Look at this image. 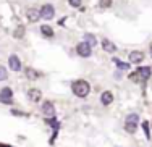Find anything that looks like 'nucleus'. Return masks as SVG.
<instances>
[{
  "instance_id": "obj_16",
  "label": "nucleus",
  "mask_w": 152,
  "mask_h": 147,
  "mask_svg": "<svg viewBox=\"0 0 152 147\" xmlns=\"http://www.w3.org/2000/svg\"><path fill=\"white\" fill-rule=\"evenodd\" d=\"M113 63L117 65L118 70H121V71H128L129 66H131V65H128L126 62H121V60H118V58H113Z\"/></svg>"
},
{
  "instance_id": "obj_6",
  "label": "nucleus",
  "mask_w": 152,
  "mask_h": 147,
  "mask_svg": "<svg viewBox=\"0 0 152 147\" xmlns=\"http://www.w3.org/2000/svg\"><path fill=\"white\" fill-rule=\"evenodd\" d=\"M21 60L18 58V55H15V53H12V55L8 57V66L12 71H21Z\"/></svg>"
},
{
  "instance_id": "obj_8",
  "label": "nucleus",
  "mask_w": 152,
  "mask_h": 147,
  "mask_svg": "<svg viewBox=\"0 0 152 147\" xmlns=\"http://www.w3.org/2000/svg\"><path fill=\"white\" fill-rule=\"evenodd\" d=\"M136 76H139L142 81H147L152 76V68L151 66H139L136 71Z\"/></svg>"
},
{
  "instance_id": "obj_1",
  "label": "nucleus",
  "mask_w": 152,
  "mask_h": 147,
  "mask_svg": "<svg viewBox=\"0 0 152 147\" xmlns=\"http://www.w3.org/2000/svg\"><path fill=\"white\" fill-rule=\"evenodd\" d=\"M71 91H73V94L76 97L84 99V97H88L89 92H91V84L84 79H76V81H73V84H71Z\"/></svg>"
},
{
  "instance_id": "obj_22",
  "label": "nucleus",
  "mask_w": 152,
  "mask_h": 147,
  "mask_svg": "<svg viewBox=\"0 0 152 147\" xmlns=\"http://www.w3.org/2000/svg\"><path fill=\"white\" fill-rule=\"evenodd\" d=\"M99 7L100 8H108V7H112V0H100Z\"/></svg>"
},
{
  "instance_id": "obj_3",
  "label": "nucleus",
  "mask_w": 152,
  "mask_h": 147,
  "mask_svg": "<svg viewBox=\"0 0 152 147\" xmlns=\"http://www.w3.org/2000/svg\"><path fill=\"white\" fill-rule=\"evenodd\" d=\"M76 53H78L79 57H83V58H89V57L92 55V47L83 41L76 45Z\"/></svg>"
},
{
  "instance_id": "obj_4",
  "label": "nucleus",
  "mask_w": 152,
  "mask_h": 147,
  "mask_svg": "<svg viewBox=\"0 0 152 147\" xmlns=\"http://www.w3.org/2000/svg\"><path fill=\"white\" fill-rule=\"evenodd\" d=\"M0 102L5 103V105H10L13 102V91L12 87H3L0 91Z\"/></svg>"
},
{
  "instance_id": "obj_12",
  "label": "nucleus",
  "mask_w": 152,
  "mask_h": 147,
  "mask_svg": "<svg viewBox=\"0 0 152 147\" xmlns=\"http://www.w3.org/2000/svg\"><path fill=\"white\" fill-rule=\"evenodd\" d=\"M24 74H26V78L29 81H36V79H39V76H41V73H39L37 70H34L32 66H28L26 70H24Z\"/></svg>"
},
{
  "instance_id": "obj_20",
  "label": "nucleus",
  "mask_w": 152,
  "mask_h": 147,
  "mask_svg": "<svg viewBox=\"0 0 152 147\" xmlns=\"http://www.w3.org/2000/svg\"><path fill=\"white\" fill-rule=\"evenodd\" d=\"M13 36H15L16 39H21V37H23V36H24V26H18V29L15 31V34H13Z\"/></svg>"
},
{
  "instance_id": "obj_21",
  "label": "nucleus",
  "mask_w": 152,
  "mask_h": 147,
  "mask_svg": "<svg viewBox=\"0 0 152 147\" xmlns=\"http://www.w3.org/2000/svg\"><path fill=\"white\" fill-rule=\"evenodd\" d=\"M142 130H144V134H146L147 139H151V132H149V123L147 121H144L142 123Z\"/></svg>"
},
{
  "instance_id": "obj_19",
  "label": "nucleus",
  "mask_w": 152,
  "mask_h": 147,
  "mask_svg": "<svg viewBox=\"0 0 152 147\" xmlns=\"http://www.w3.org/2000/svg\"><path fill=\"white\" fill-rule=\"evenodd\" d=\"M125 130L129 132V134H134L136 130H137V124H129V123H125Z\"/></svg>"
},
{
  "instance_id": "obj_23",
  "label": "nucleus",
  "mask_w": 152,
  "mask_h": 147,
  "mask_svg": "<svg viewBox=\"0 0 152 147\" xmlns=\"http://www.w3.org/2000/svg\"><path fill=\"white\" fill-rule=\"evenodd\" d=\"M68 3H70V7H73V8H78V7H81L83 0H68Z\"/></svg>"
},
{
  "instance_id": "obj_18",
  "label": "nucleus",
  "mask_w": 152,
  "mask_h": 147,
  "mask_svg": "<svg viewBox=\"0 0 152 147\" xmlns=\"http://www.w3.org/2000/svg\"><path fill=\"white\" fill-rule=\"evenodd\" d=\"M8 79V71H7L5 66L0 65V81H7Z\"/></svg>"
},
{
  "instance_id": "obj_24",
  "label": "nucleus",
  "mask_w": 152,
  "mask_h": 147,
  "mask_svg": "<svg viewBox=\"0 0 152 147\" xmlns=\"http://www.w3.org/2000/svg\"><path fill=\"white\" fill-rule=\"evenodd\" d=\"M12 113L13 115H18V116H24V113H21L20 110H12Z\"/></svg>"
},
{
  "instance_id": "obj_15",
  "label": "nucleus",
  "mask_w": 152,
  "mask_h": 147,
  "mask_svg": "<svg viewBox=\"0 0 152 147\" xmlns=\"http://www.w3.org/2000/svg\"><path fill=\"white\" fill-rule=\"evenodd\" d=\"M83 39H84V42H86V44H89L91 47L97 45V39H96V36L91 34V33H86L84 36H83Z\"/></svg>"
},
{
  "instance_id": "obj_9",
  "label": "nucleus",
  "mask_w": 152,
  "mask_h": 147,
  "mask_svg": "<svg viewBox=\"0 0 152 147\" xmlns=\"http://www.w3.org/2000/svg\"><path fill=\"white\" fill-rule=\"evenodd\" d=\"M28 99L31 100V102H34V103H37L39 100L42 99V92L39 91L37 87H31L29 91H28Z\"/></svg>"
},
{
  "instance_id": "obj_5",
  "label": "nucleus",
  "mask_w": 152,
  "mask_h": 147,
  "mask_svg": "<svg viewBox=\"0 0 152 147\" xmlns=\"http://www.w3.org/2000/svg\"><path fill=\"white\" fill-rule=\"evenodd\" d=\"M42 113H44L47 118H55V105H53L50 100H45V102L42 103Z\"/></svg>"
},
{
  "instance_id": "obj_10",
  "label": "nucleus",
  "mask_w": 152,
  "mask_h": 147,
  "mask_svg": "<svg viewBox=\"0 0 152 147\" xmlns=\"http://www.w3.org/2000/svg\"><path fill=\"white\" fill-rule=\"evenodd\" d=\"M129 63H141L144 60V53L141 52V50H133V52H129Z\"/></svg>"
},
{
  "instance_id": "obj_14",
  "label": "nucleus",
  "mask_w": 152,
  "mask_h": 147,
  "mask_svg": "<svg viewBox=\"0 0 152 147\" xmlns=\"http://www.w3.org/2000/svg\"><path fill=\"white\" fill-rule=\"evenodd\" d=\"M41 34L44 36V37L50 39V37H53V29L49 26V24H42L41 26Z\"/></svg>"
},
{
  "instance_id": "obj_17",
  "label": "nucleus",
  "mask_w": 152,
  "mask_h": 147,
  "mask_svg": "<svg viewBox=\"0 0 152 147\" xmlns=\"http://www.w3.org/2000/svg\"><path fill=\"white\" fill-rule=\"evenodd\" d=\"M125 123L137 124V123H139V116H137V113H129L128 116H126V121H125Z\"/></svg>"
},
{
  "instance_id": "obj_25",
  "label": "nucleus",
  "mask_w": 152,
  "mask_h": 147,
  "mask_svg": "<svg viewBox=\"0 0 152 147\" xmlns=\"http://www.w3.org/2000/svg\"><path fill=\"white\" fill-rule=\"evenodd\" d=\"M151 57H152V45H151Z\"/></svg>"
},
{
  "instance_id": "obj_11",
  "label": "nucleus",
  "mask_w": 152,
  "mask_h": 147,
  "mask_svg": "<svg viewBox=\"0 0 152 147\" xmlns=\"http://www.w3.org/2000/svg\"><path fill=\"white\" fill-rule=\"evenodd\" d=\"M113 94H112V91H104L102 94H100V103L102 105H105V107H108L112 102H113Z\"/></svg>"
},
{
  "instance_id": "obj_2",
  "label": "nucleus",
  "mask_w": 152,
  "mask_h": 147,
  "mask_svg": "<svg viewBox=\"0 0 152 147\" xmlns=\"http://www.w3.org/2000/svg\"><path fill=\"white\" fill-rule=\"evenodd\" d=\"M39 15H41L42 20H53L55 18V7L50 5V3H44V5L41 7V10H39Z\"/></svg>"
},
{
  "instance_id": "obj_13",
  "label": "nucleus",
  "mask_w": 152,
  "mask_h": 147,
  "mask_svg": "<svg viewBox=\"0 0 152 147\" xmlns=\"http://www.w3.org/2000/svg\"><path fill=\"white\" fill-rule=\"evenodd\" d=\"M26 18H28V21H31V23H36V21L41 18V15H39V12L36 8H29L26 12Z\"/></svg>"
},
{
  "instance_id": "obj_7",
  "label": "nucleus",
  "mask_w": 152,
  "mask_h": 147,
  "mask_svg": "<svg viewBox=\"0 0 152 147\" xmlns=\"http://www.w3.org/2000/svg\"><path fill=\"white\" fill-rule=\"evenodd\" d=\"M100 45H102L104 52H107V53H115V52H117V45H115L110 39H107V37H102Z\"/></svg>"
}]
</instances>
